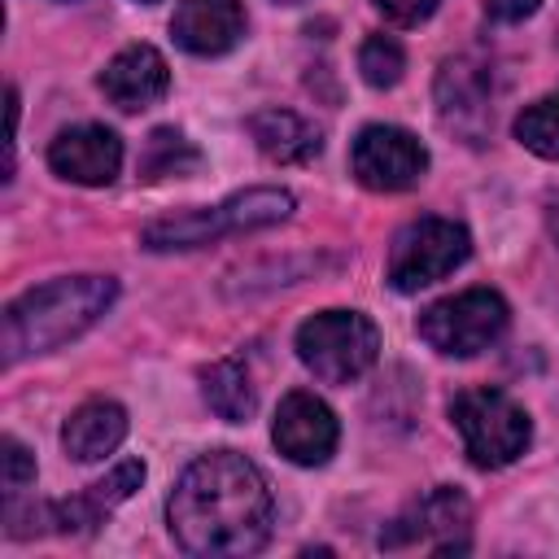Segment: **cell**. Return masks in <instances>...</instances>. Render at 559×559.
<instances>
[{
  "mask_svg": "<svg viewBox=\"0 0 559 559\" xmlns=\"http://www.w3.org/2000/svg\"><path fill=\"white\" fill-rule=\"evenodd\" d=\"M122 437H127V411L109 397L83 402L61 428V445L74 463H96V459L114 454L122 445Z\"/></svg>",
  "mask_w": 559,
  "mask_h": 559,
  "instance_id": "obj_16",
  "label": "cell"
},
{
  "mask_svg": "<svg viewBox=\"0 0 559 559\" xmlns=\"http://www.w3.org/2000/svg\"><path fill=\"white\" fill-rule=\"evenodd\" d=\"M437 114L467 144L485 140V127H489V79H485V70L476 61L459 57V61L441 66V74H437Z\"/></svg>",
  "mask_w": 559,
  "mask_h": 559,
  "instance_id": "obj_14",
  "label": "cell"
},
{
  "mask_svg": "<svg viewBox=\"0 0 559 559\" xmlns=\"http://www.w3.org/2000/svg\"><path fill=\"white\" fill-rule=\"evenodd\" d=\"M201 166V153L192 148V140H183V131L175 127H157L148 131L144 140V153H140V175L144 179H179V175H192Z\"/></svg>",
  "mask_w": 559,
  "mask_h": 559,
  "instance_id": "obj_19",
  "label": "cell"
},
{
  "mask_svg": "<svg viewBox=\"0 0 559 559\" xmlns=\"http://www.w3.org/2000/svg\"><path fill=\"white\" fill-rule=\"evenodd\" d=\"M170 35L192 57H223L245 39V9L240 0H179Z\"/></svg>",
  "mask_w": 559,
  "mask_h": 559,
  "instance_id": "obj_12",
  "label": "cell"
},
{
  "mask_svg": "<svg viewBox=\"0 0 559 559\" xmlns=\"http://www.w3.org/2000/svg\"><path fill=\"white\" fill-rule=\"evenodd\" d=\"M450 419L463 437L472 467H480V472L515 463L533 441V424H528L524 406L511 402L502 389H463L450 402Z\"/></svg>",
  "mask_w": 559,
  "mask_h": 559,
  "instance_id": "obj_5",
  "label": "cell"
},
{
  "mask_svg": "<svg viewBox=\"0 0 559 559\" xmlns=\"http://www.w3.org/2000/svg\"><path fill=\"white\" fill-rule=\"evenodd\" d=\"M114 297H118L114 275H66V280L22 293L17 301H9L4 328H0L4 362L13 367L22 358H35V354L79 341L87 328L100 323V314L114 306Z\"/></svg>",
  "mask_w": 559,
  "mask_h": 559,
  "instance_id": "obj_2",
  "label": "cell"
},
{
  "mask_svg": "<svg viewBox=\"0 0 559 559\" xmlns=\"http://www.w3.org/2000/svg\"><path fill=\"white\" fill-rule=\"evenodd\" d=\"M293 214V192L284 188H249L227 197L223 205L210 210H183V214H166L157 223L144 227V249L153 253H170V249H201L218 236H236V231H258L271 223H284Z\"/></svg>",
  "mask_w": 559,
  "mask_h": 559,
  "instance_id": "obj_3",
  "label": "cell"
},
{
  "mask_svg": "<svg viewBox=\"0 0 559 559\" xmlns=\"http://www.w3.org/2000/svg\"><path fill=\"white\" fill-rule=\"evenodd\" d=\"M358 70L371 87H393L406 70V52L393 35H367L362 48H358Z\"/></svg>",
  "mask_w": 559,
  "mask_h": 559,
  "instance_id": "obj_21",
  "label": "cell"
},
{
  "mask_svg": "<svg viewBox=\"0 0 559 559\" xmlns=\"http://www.w3.org/2000/svg\"><path fill=\"white\" fill-rule=\"evenodd\" d=\"M297 358L323 384H349L380 358V332L358 310H319L297 328Z\"/></svg>",
  "mask_w": 559,
  "mask_h": 559,
  "instance_id": "obj_4",
  "label": "cell"
},
{
  "mask_svg": "<svg viewBox=\"0 0 559 559\" xmlns=\"http://www.w3.org/2000/svg\"><path fill=\"white\" fill-rule=\"evenodd\" d=\"M201 393H205V406L227 419V424H245L258 406V393L249 384V371L240 367V358H218L201 371Z\"/></svg>",
  "mask_w": 559,
  "mask_h": 559,
  "instance_id": "obj_18",
  "label": "cell"
},
{
  "mask_svg": "<svg viewBox=\"0 0 559 559\" xmlns=\"http://www.w3.org/2000/svg\"><path fill=\"white\" fill-rule=\"evenodd\" d=\"M542 0H485V17L498 22V26H511V22H524L537 13Z\"/></svg>",
  "mask_w": 559,
  "mask_h": 559,
  "instance_id": "obj_24",
  "label": "cell"
},
{
  "mask_svg": "<svg viewBox=\"0 0 559 559\" xmlns=\"http://www.w3.org/2000/svg\"><path fill=\"white\" fill-rule=\"evenodd\" d=\"M271 441L288 463L319 467V463L332 459V450L341 441V424H336V415L323 397H314L306 389H293V393H284V402L275 411Z\"/></svg>",
  "mask_w": 559,
  "mask_h": 559,
  "instance_id": "obj_9",
  "label": "cell"
},
{
  "mask_svg": "<svg viewBox=\"0 0 559 559\" xmlns=\"http://www.w3.org/2000/svg\"><path fill=\"white\" fill-rule=\"evenodd\" d=\"M546 227H550V236L559 240V192L546 201Z\"/></svg>",
  "mask_w": 559,
  "mask_h": 559,
  "instance_id": "obj_25",
  "label": "cell"
},
{
  "mask_svg": "<svg viewBox=\"0 0 559 559\" xmlns=\"http://www.w3.org/2000/svg\"><path fill=\"white\" fill-rule=\"evenodd\" d=\"M48 166H52V175H61L70 183L105 188L122 170V140L100 122L70 127L48 144Z\"/></svg>",
  "mask_w": 559,
  "mask_h": 559,
  "instance_id": "obj_11",
  "label": "cell"
},
{
  "mask_svg": "<svg viewBox=\"0 0 559 559\" xmlns=\"http://www.w3.org/2000/svg\"><path fill=\"white\" fill-rule=\"evenodd\" d=\"M170 87V66L166 57L153 48V44H127L105 70H100V92L122 109V114H135V109H148L166 96Z\"/></svg>",
  "mask_w": 559,
  "mask_h": 559,
  "instance_id": "obj_13",
  "label": "cell"
},
{
  "mask_svg": "<svg viewBox=\"0 0 559 559\" xmlns=\"http://www.w3.org/2000/svg\"><path fill=\"white\" fill-rule=\"evenodd\" d=\"M515 140L537 157H559V87L520 109Z\"/></svg>",
  "mask_w": 559,
  "mask_h": 559,
  "instance_id": "obj_20",
  "label": "cell"
},
{
  "mask_svg": "<svg viewBox=\"0 0 559 559\" xmlns=\"http://www.w3.org/2000/svg\"><path fill=\"white\" fill-rule=\"evenodd\" d=\"M166 524L188 555L236 559L266 546L275 502L258 463L236 450H210L175 480L166 498Z\"/></svg>",
  "mask_w": 559,
  "mask_h": 559,
  "instance_id": "obj_1",
  "label": "cell"
},
{
  "mask_svg": "<svg viewBox=\"0 0 559 559\" xmlns=\"http://www.w3.org/2000/svg\"><path fill=\"white\" fill-rule=\"evenodd\" d=\"M249 135L262 148V157L280 162V166H306L310 157H319L323 135L319 127H310L301 114L293 109H258L249 118Z\"/></svg>",
  "mask_w": 559,
  "mask_h": 559,
  "instance_id": "obj_17",
  "label": "cell"
},
{
  "mask_svg": "<svg viewBox=\"0 0 559 559\" xmlns=\"http://www.w3.org/2000/svg\"><path fill=\"white\" fill-rule=\"evenodd\" d=\"M140 4H153V0H140Z\"/></svg>",
  "mask_w": 559,
  "mask_h": 559,
  "instance_id": "obj_27",
  "label": "cell"
},
{
  "mask_svg": "<svg viewBox=\"0 0 559 559\" xmlns=\"http://www.w3.org/2000/svg\"><path fill=\"white\" fill-rule=\"evenodd\" d=\"M467 524H472V502L459 489L437 485L402 520H393L389 533H380V546L397 550L411 542H428L437 555H463L467 550Z\"/></svg>",
  "mask_w": 559,
  "mask_h": 559,
  "instance_id": "obj_10",
  "label": "cell"
},
{
  "mask_svg": "<svg viewBox=\"0 0 559 559\" xmlns=\"http://www.w3.org/2000/svg\"><path fill=\"white\" fill-rule=\"evenodd\" d=\"M275 4H301V0H275Z\"/></svg>",
  "mask_w": 559,
  "mask_h": 559,
  "instance_id": "obj_26",
  "label": "cell"
},
{
  "mask_svg": "<svg viewBox=\"0 0 559 559\" xmlns=\"http://www.w3.org/2000/svg\"><path fill=\"white\" fill-rule=\"evenodd\" d=\"M0 463H4V493H22L31 480H35V454L17 441V437H4L0 441Z\"/></svg>",
  "mask_w": 559,
  "mask_h": 559,
  "instance_id": "obj_22",
  "label": "cell"
},
{
  "mask_svg": "<svg viewBox=\"0 0 559 559\" xmlns=\"http://www.w3.org/2000/svg\"><path fill=\"white\" fill-rule=\"evenodd\" d=\"M389 22H397V26H415V22H424L441 0H371Z\"/></svg>",
  "mask_w": 559,
  "mask_h": 559,
  "instance_id": "obj_23",
  "label": "cell"
},
{
  "mask_svg": "<svg viewBox=\"0 0 559 559\" xmlns=\"http://www.w3.org/2000/svg\"><path fill=\"white\" fill-rule=\"evenodd\" d=\"M472 253V236L454 218H415L393 236L389 249V284L397 293H419L450 271H459Z\"/></svg>",
  "mask_w": 559,
  "mask_h": 559,
  "instance_id": "obj_7",
  "label": "cell"
},
{
  "mask_svg": "<svg viewBox=\"0 0 559 559\" xmlns=\"http://www.w3.org/2000/svg\"><path fill=\"white\" fill-rule=\"evenodd\" d=\"M507 301L493 288H463L454 297L432 301L419 314V336L445 354V358H472L480 349H489L502 332H507Z\"/></svg>",
  "mask_w": 559,
  "mask_h": 559,
  "instance_id": "obj_6",
  "label": "cell"
},
{
  "mask_svg": "<svg viewBox=\"0 0 559 559\" xmlns=\"http://www.w3.org/2000/svg\"><path fill=\"white\" fill-rule=\"evenodd\" d=\"M144 485V463L140 459H122L105 480L87 485L79 498L52 502L48 507V524H57L61 533H92L118 502H127L135 489Z\"/></svg>",
  "mask_w": 559,
  "mask_h": 559,
  "instance_id": "obj_15",
  "label": "cell"
},
{
  "mask_svg": "<svg viewBox=\"0 0 559 559\" xmlns=\"http://www.w3.org/2000/svg\"><path fill=\"white\" fill-rule=\"evenodd\" d=\"M349 170L371 192H406L424 179L428 148L402 127L371 122V127L358 131V140L349 148Z\"/></svg>",
  "mask_w": 559,
  "mask_h": 559,
  "instance_id": "obj_8",
  "label": "cell"
}]
</instances>
